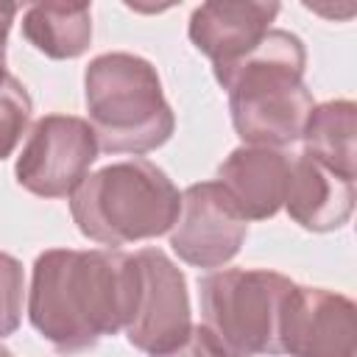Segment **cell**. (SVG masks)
I'll list each match as a JSON object with an SVG mask.
<instances>
[{
	"label": "cell",
	"mask_w": 357,
	"mask_h": 357,
	"mask_svg": "<svg viewBox=\"0 0 357 357\" xmlns=\"http://www.w3.org/2000/svg\"><path fill=\"white\" fill-rule=\"evenodd\" d=\"M134 301V254L50 248L33 262L28 318L61 354L92 349L100 337L126 329Z\"/></svg>",
	"instance_id": "6da1fadb"
},
{
	"label": "cell",
	"mask_w": 357,
	"mask_h": 357,
	"mask_svg": "<svg viewBox=\"0 0 357 357\" xmlns=\"http://www.w3.org/2000/svg\"><path fill=\"white\" fill-rule=\"evenodd\" d=\"M307 53L296 33L268 31L248 53L215 67L218 84L229 92L234 131L254 148H282L301 139L312 112L304 84Z\"/></svg>",
	"instance_id": "7a4b0ae2"
},
{
	"label": "cell",
	"mask_w": 357,
	"mask_h": 357,
	"mask_svg": "<svg viewBox=\"0 0 357 357\" xmlns=\"http://www.w3.org/2000/svg\"><path fill=\"white\" fill-rule=\"evenodd\" d=\"M181 195L162 167L126 159L86 176L70 195L78 231L100 245L151 240L173 229Z\"/></svg>",
	"instance_id": "3957f363"
},
{
	"label": "cell",
	"mask_w": 357,
	"mask_h": 357,
	"mask_svg": "<svg viewBox=\"0 0 357 357\" xmlns=\"http://www.w3.org/2000/svg\"><path fill=\"white\" fill-rule=\"evenodd\" d=\"M84 98L98 148L148 153L165 145L176 117L165 100L156 67L131 53H103L84 73Z\"/></svg>",
	"instance_id": "277c9868"
},
{
	"label": "cell",
	"mask_w": 357,
	"mask_h": 357,
	"mask_svg": "<svg viewBox=\"0 0 357 357\" xmlns=\"http://www.w3.org/2000/svg\"><path fill=\"white\" fill-rule=\"evenodd\" d=\"M296 284L265 268H229L201 279V315L226 357L282 354L279 321Z\"/></svg>",
	"instance_id": "5b68a950"
},
{
	"label": "cell",
	"mask_w": 357,
	"mask_h": 357,
	"mask_svg": "<svg viewBox=\"0 0 357 357\" xmlns=\"http://www.w3.org/2000/svg\"><path fill=\"white\" fill-rule=\"evenodd\" d=\"M98 139L86 120L73 114H45L33 123L17 156V181L39 198H64L86 178L98 159Z\"/></svg>",
	"instance_id": "8992f818"
},
{
	"label": "cell",
	"mask_w": 357,
	"mask_h": 357,
	"mask_svg": "<svg viewBox=\"0 0 357 357\" xmlns=\"http://www.w3.org/2000/svg\"><path fill=\"white\" fill-rule=\"evenodd\" d=\"M134 262H137V301H134V315L126 326V337L131 346L148 354L170 351L192 329L187 279L159 248L137 251Z\"/></svg>",
	"instance_id": "52a82bcc"
},
{
	"label": "cell",
	"mask_w": 357,
	"mask_h": 357,
	"mask_svg": "<svg viewBox=\"0 0 357 357\" xmlns=\"http://www.w3.org/2000/svg\"><path fill=\"white\" fill-rule=\"evenodd\" d=\"M245 234L248 220L218 181H201L181 192L170 245L187 265L206 271L226 265L237 257Z\"/></svg>",
	"instance_id": "ba28073f"
},
{
	"label": "cell",
	"mask_w": 357,
	"mask_h": 357,
	"mask_svg": "<svg viewBox=\"0 0 357 357\" xmlns=\"http://www.w3.org/2000/svg\"><path fill=\"white\" fill-rule=\"evenodd\" d=\"M279 343L290 357H357V307L324 287H293L282 307Z\"/></svg>",
	"instance_id": "9c48e42d"
},
{
	"label": "cell",
	"mask_w": 357,
	"mask_h": 357,
	"mask_svg": "<svg viewBox=\"0 0 357 357\" xmlns=\"http://www.w3.org/2000/svg\"><path fill=\"white\" fill-rule=\"evenodd\" d=\"M276 14H279V3H259V0L201 3L190 17V39L212 61V67H220L248 53L271 31Z\"/></svg>",
	"instance_id": "30bf717a"
},
{
	"label": "cell",
	"mask_w": 357,
	"mask_h": 357,
	"mask_svg": "<svg viewBox=\"0 0 357 357\" xmlns=\"http://www.w3.org/2000/svg\"><path fill=\"white\" fill-rule=\"evenodd\" d=\"M290 159L282 148H234L218 167V184L245 220L273 218L284 206Z\"/></svg>",
	"instance_id": "8fae6325"
},
{
	"label": "cell",
	"mask_w": 357,
	"mask_h": 357,
	"mask_svg": "<svg viewBox=\"0 0 357 357\" xmlns=\"http://www.w3.org/2000/svg\"><path fill=\"white\" fill-rule=\"evenodd\" d=\"M290 218L307 231H335L346 226L354 209V181L337 176L321 162L298 153L290 159L284 190Z\"/></svg>",
	"instance_id": "7c38bea8"
},
{
	"label": "cell",
	"mask_w": 357,
	"mask_h": 357,
	"mask_svg": "<svg viewBox=\"0 0 357 357\" xmlns=\"http://www.w3.org/2000/svg\"><path fill=\"white\" fill-rule=\"evenodd\" d=\"M354 134H357V106L351 100H329L321 106H312L301 139H304V153L324 167L335 170L343 178L357 176V148H354Z\"/></svg>",
	"instance_id": "4fadbf2b"
},
{
	"label": "cell",
	"mask_w": 357,
	"mask_h": 357,
	"mask_svg": "<svg viewBox=\"0 0 357 357\" xmlns=\"http://www.w3.org/2000/svg\"><path fill=\"white\" fill-rule=\"evenodd\" d=\"M22 36L50 59H78L92 42V8L36 3L22 14Z\"/></svg>",
	"instance_id": "5bb4252c"
},
{
	"label": "cell",
	"mask_w": 357,
	"mask_h": 357,
	"mask_svg": "<svg viewBox=\"0 0 357 357\" xmlns=\"http://www.w3.org/2000/svg\"><path fill=\"white\" fill-rule=\"evenodd\" d=\"M31 120V95L28 89L14 78L3 75L0 81V159L11 156L17 142L22 139Z\"/></svg>",
	"instance_id": "9a60e30c"
},
{
	"label": "cell",
	"mask_w": 357,
	"mask_h": 357,
	"mask_svg": "<svg viewBox=\"0 0 357 357\" xmlns=\"http://www.w3.org/2000/svg\"><path fill=\"white\" fill-rule=\"evenodd\" d=\"M22 301H25L22 265L11 254L0 251V337L11 335L20 326Z\"/></svg>",
	"instance_id": "2e32d148"
},
{
	"label": "cell",
	"mask_w": 357,
	"mask_h": 357,
	"mask_svg": "<svg viewBox=\"0 0 357 357\" xmlns=\"http://www.w3.org/2000/svg\"><path fill=\"white\" fill-rule=\"evenodd\" d=\"M153 357H226L223 349L218 346V340L209 335L206 326H192L190 335L170 351L153 354Z\"/></svg>",
	"instance_id": "e0dca14e"
},
{
	"label": "cell",
	"mask_w": 357,
	"mask_h": 357,
	"mask_svg": "<svg viewBox=\"0 0 357 357\" xmlns=\"http://www.w3.org/2000/svg\"><path fill=\"white\" fill-rule=\"evenodd\" d=\"M14 17H17V6L0 3V81L6 75V39H8V31H11Z\"/></svg>",
	"instance_id": "ac0fdd59"
},
{
	"label": "cell",
	"mask_w": 357,
	"mask_h": 357,
	"mask_svg": "<svg viewBox=\"0 0 357 357\" xmlns=\"http://www.w3.org/2000/svg\"><path fill=\"white\" fill-rule=\"evenodd\" d=\"M0 357H14V354H11V351H8L6 346H0Z\"/></svg>",
	"instance_id": "d6986e66"
}]
</instances>
